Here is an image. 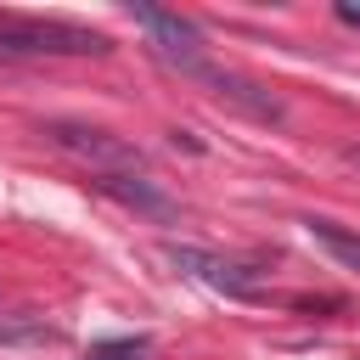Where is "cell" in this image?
Returning <instances> with one entry per match:
<instances>
[{"label": "cell", "instance_id": "cell-1", "mask_svg": "<svg viewBox=\"0 0 360 360\" xmlns=\"http://www.w3.org/2000/svg\"><path fill=\"white\" fill-rule=\"evenodd\" d=\"M112 39L101 28L68 22V17H28L0 11V62H39V56H107Z\"/></svg>", "mask_w": 360, "mask_h": 360}, {"label": "cell", "instance_id": "cell-2", "mask_svg": "<svg viewBox=\"0 0 360 360\" xmlns=\"http://www.w3.org/2000/svg\"><path fill=\"white\" fill-rule=\"evenodd\" d=\"M39 135H45L56 152L90 163V174H146V152H141L135 141L101 129V124H84V118H45Z\"/></svg>", "mask_w": 360, "mask_h": 360}, {"label": "cell", "instance_id": "cell-3", "mask_svg": "<svg viewBox=\"0 0 360 360\" xmlns=\"http://www.w3.org/2000/svg\"><path fill=\"white\" fill-rule=\"evenodd\" d=\"M129 22L152 39V56H158L163 68H174V73H186V68H197V62L208 56L202 28H197L191 17H180V11H163V6H129Z\"/></svg>", "mask_w": 360, "mask_h": 360}, {"label": "cell", "instance_id": "cell-4", "mask_svg": "<svg viewBox=\"0 0 360 360\" xmlns=\"http://www.w3.org/2000/svg\"><path fill=\"white\" fill-rule=\"evenodd\" d=\"M180 79H191V84H202L214 101H225L231 112H242V118H253V124H287V101L281 96H270L264 84H253V79H242V73H231V68H219V62H197V68H186Z\"/></svg>", "mask_w": 360, "mask_h": 360}, {"label": "cell", "instance_id": "cell-5", "mask_svg": "<svg viewBox=\"0 0 360 360\" xmlns=\"http://www.w3.org/2000/svg\"><path fill=\"white\" fill-rule=\"evenodd\" d=\"M163 259H169L180 276H191V281H202V287H214V292H225V298H236V304H259V298H264V281H259L253 264L219 259V253H208V248H180V242H169Z\"/></svg>", "mask_w": 360, "mask_h": 360}, {"label": "cell", "instance_id": "cell-6", "mask_svg": "<svg viewBox=\"0 0 360 360\" xmlns=\"http://www.w3.org/2000/svg\"><path fill=\"white\" fill-rule=\"evenodd\" d=\"M90 186L101 191V197H112L118 208H129V214H141V219H180V202L152 180V174H90Z\"/></svg>", "mask_w": 360, "mask_h": 360}, {"label": "cell", "instance_id": "cell-7", "mask_svg": "<svg viewBox=\"0 0 360 360\" xmlns=\"http://www.w3.org/2000/svg\"><path fill=\"white\" fill-rule=\"evenodd\" d=\"M298 225H304V236H309L332 264L360 270V231H354V225H338V219H326V214H309V219H298Z\"/></svg>", "mask_w": 360, "mask_h": 360}, {"label": "cell", "instance_id": "cell-8", "mask_svg": "<svg viewBox=\"0 0 360 360\" xmlns=\"http://www.w3.org/2000/svg\"><path fill=\"white\" fill-rule=\"evenodd\" d=\"M62 332L51 326V321H39V315H0V343L6 349H45V343H56Z\"/></svg>", "mask_w": 360, "mask_h": 360}, {"label": "cell", "instance_id": "cell-9", "mask_svg": "<svg viewBox=\"0 0 360 360\" xmlns=\"http://www.w3.org/2000/svg\"><path fill=\"white\" fill-rule=\"evenodd\" d=\"M84 360H152V338H101L84 349Z\"/></svg>", "mask_w": 360, "mask_h": 360}, {"label": "cell", "instance_id": "cell-10", "mask_svg": "<svg viewBox=\"0 0 360 360\" xmlns=\"http://www.w3.org/2000/svg\"><path fill=\"white\" fill-rule=\"evenodd\" d=\"M332 11H338V22H343V28H360V0H338Z\"/></svg>", "mask_w": 360, "mask_h": 360}, {"label": "cell", "instance_id": "cell-11", "mask_svg": "<svg viewBox=\"0 0 360 360\" xmlns=\"http://www.w3.org/2000/svg\"><path fill=\"white\" fill-rule=\"evenodd\" d=\"M343 163H349V169H360V146H349V152H343Z\"/></svg>", "mask_w": 360, "mask_h": 360}]
</instances>
